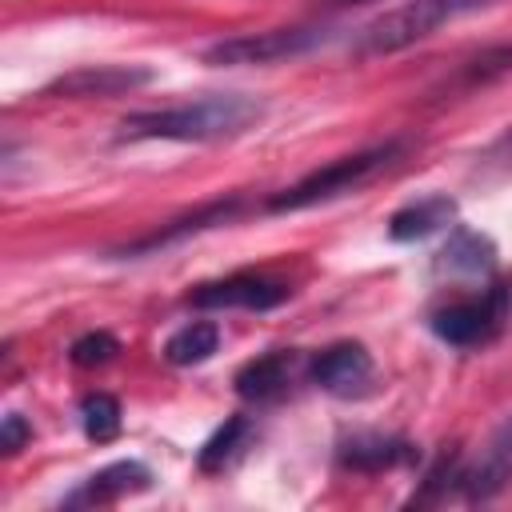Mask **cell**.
I'll return each mask as SVG.
<instances>
[{
    "mask_svg": "<svg viewBox=\"0 0 512 512\" xmlns=\"http://www.w3.org/2000/svg\"><path fill=\"white\" fill-rule=\"evenodd\" d=\"M264 116V104L244 92H212L176 108H152L132 112L120 120L124 140H180V144H212L232 140L256 128Z\"/></svg>",
    "mask_w": 512,
    "mask_h": 512,
    "instance_id": "1",
    "label": "cell"
},
{
    "mask_svg": "<svg viewBox=\"0 0 512 512\" xmlns=\"http://www.w3.org/2000/svg\"><path fill=\"white\" fill-rule=\"evenodd\" d=\"M488 4H496V0H408L356 32V56H392V52L432 36L448 20H460Z\"/></svg>",
    "mask_w": 512,
    "mask_h": 512,
    "instance_id": "2",
    "label": "cell"
},
{
    "mask_svg": "<svg viewBox=\"0 0 512 512\" xmlns=\"http://www.w3.org/2000/svg\"><path fill=\"white\" fill-rule=\"evenodd\" d=\"M400 144H376V148H364V152H352V156H340L316 172H308L304 180H296L292 188L276 192L268 200V212H300V208H312V204H324L332 196H344L352 188H360L372 172H380L392 156H396Z\"/></svg>",
    "mask_w": 512,
    "mask_h": 512,
    "instance_id": "3",
    "label": "cell"
},
{
    "mask_svg": "<svg viewBox=\"0 0 512 512\" xmlns=\"http://www.w3.org/2000/svg\"><path fill=\"white\" fill-rule=\"evenodd\" d=\"M328 32L320 24H296V28H264V32H240L228 40H216L204 60L216 68H244V64H276L288 56H304L320 48Z\"/></svg>",
    "mask_w": 512,
    "mask_h": 512,
    "instance_id": "4",
    "label": "cell"
},
{
    "mask_svg": "<svg viewBox=\"0 0 512 512\" xmlns=\"http://www.w3.org/2000/svg\"><path fill=\"white\" fill-rule=\"evenodd\" d=\"M508 288H492L484 296H472V300H456L440 312H432V332L444 340V344H456V348H476V344H488L504 316H508Z\"/></svg>",
    "mask_w": 512,
    "mask_h": 512,
    "instance_id": "5",
    "label": "cell"
},
{
    "mask_svg": "<svg viewBox=\"0 0 512 512\" xmlns=\"http://www.w3.org/2000/svg\"><path fill=\"white\" fill-rule=\"evenodd\" d=\"M188 300H192L196 308H252V312H264V308L284 304V300H288V288H284L280 280L240 272V276H224V280L200 284Z\"/></svg>",
    "mask_w": 512,
    "mask_h": 512,
    "instance_id": "6",
    "label": "cell"
},
{
    "mask_svg": "<svg viewBox=\"0 0 512 512\" xmlns=\"http://www.w3.org/2000/svg\"><path fill=\"white\" fill-rule=\"evenodd\" d=\"M152 72L148 68H136V64H88V68H76L68 76H56L44 96H68V100H84V96H120V92H132L140 84H148Z\"/></svg>",
    "mask_w": 512,
    "mask_h": 512,
    "instance_id": "7",
    "label": "cell"
},
{
    "mask_svg": "<svg viewBox=\"0 0 512 512\" xmlns=\"http://www.w3.org/2000/svg\"><path fill=\"white\" fill-rule=\"evenodd\" d=\"M308 376H312L324 392L348 396V392H356L360 384H368V376H372V356H368L364 344L344 340V344L324 348V352L308 364Z\"/></svg>",
    "mask_w": 512,
    "mask_h": 512,
    "instance_id": "8",
    "label": "cell"
},
{
    "mask_svg": "<svg viewBox=\"0 0 512 512\" xmlns=\"http://www.w3.org/2000/svg\"><path fill=\"white\" fill-rule=\"evenodd\" d=\"M152 484V472L148 464L140 460H116V464H104L100 472H92L64 504L68 508H84V504H112L120 496H132V492H144Z\"/></svg>",
    "mask_w": 512,
    "mask_h": 512,
    "instance_id": "9",
    "label": "cell"
},
{
    "mask_svg": "<svg viewBox=\"0 0 512 512\" xmlns=\"http://www.w3.org/2000/svg\"><path fill=\"white\" fill-rule=\"evenodd\" d=\"M512 480V420L488 440V448L480 452V460L464 472H456V484L464 488L468 500H488L496 496L504 484Z\"/></svg>",
    "mask_w": 512,
    "mask_h": 512,
    "instance_id": "10",
    "label": "cell"
},
{
    "mask_svg": "<svg viewBox=\"0 0 512 512\" xmlns=\"http://www.w3.org/2000/svg\"><path fill=\"white\" fill-rule=\"evenodd\" d=\"M452 216H456V200L452 196H440V192L436 196H420V200H412V204H404V208H396L388 216V236L400 240V244L424 240V236L440 232Z\"/></svg>",
    "mask_w": 512,
    "mask_h": 512,
    "instance_id": "11",
    "label": "cell"
},
{
    "mask_svg": "<svg viewBox=\"0 0 512 512\" xmlns=\"http://www.w3.org/2000/svg\"><path fill=\"white\" fill-rule=\"evenodd\" d=\"M292 372H296V352L256 356L236 372V392L244 400H272L292 384Z\"/></svg>",
    "mask_w": 512,
    "mask_h": 512,
    "instance_id": "12",
    "label": "cell"
},
{
    "mask_svg": "<svg viewBox=\"0 0 512 512\" xmlns=\"http://www.w3.org/2000/svg\"><path fill=\"white\" fill-rule=\"evenodd\" d=\"M412 448L392 440V436H376V432H364V436H352L344 440L340 448V464L344 468H356V472H380V468H396L400 460H408Z\"/></svg>",
    "mask_w": 512,
    "mask_h": 512,
    "instance_id": "13",
    "label": "cell"
},
{
    "mask_svg": "<svg viewBox=\"0 0 512 512\" xmlns=\"http://www.w3.org/2000/svg\"><path fill=\"white\" fill-rule=\"evenodd\" d=\"M496 264V248L488 236L472 232V228H456L448 236V244L440 248V268L448 272H464V276H480Z\"/></svg>",
    "mask_w": 512,
    "mask_h": 512,
    "instance_id": "14",
    "label": "cell"
},
{
    "mask_svg": "<svg viewBox=\"0 0 512 512\" xmlns=\"http://www.w3.org/2000/svg\"><path fill=\"white\" fill-rule=\"evenodd\" d=\"M216 348H220V328L212 320H192V324H184L168 336L164 360L176 364V368H192V364H204Z\"/></svg>",
    "mask_w": 512,
    "mask_h": 512,
    "instance_id": "15",
    "label": "cell"
},
{
    "mask_svg": "<svg viewBox=\"0 0 512 512\" xmlns=\"http://www.w3.org/2000/svg\"><path fill=\"white\" fill-rule=\"evenodd\" d=\"M248 440H252V424H248V416H228V420L204 440V448H200V456H196L200 472H224V468L244 452Z\"/></svg>",
    "mask_w": 512,
    "mask_h": 512,
    "instance_id": "16",
    "label": "cell"
},
{
    "mask_svg": "<svg viewBox=\"0 0 512 512\" xmlns=\"http://www.w3.org/2000/svg\"><path fill=\"white\" fill-rule=\"evenodd\" d=\"M232 212H236V200H220V204H208V208H200L196 216H188V220H176L172 228H164V232H152V236H144V240L128 244L124 252H148V248H164V244H172V240H180V236H188V232H200V228L224 224Z\"/></svg>",
    "mask_w": 512,
    "mask_h": 512,
    "instance_id": "17",
    "label": "cell"
},
{
    "mask_svg": "<svg viewBox=\"0 0 512 512\" xmlns=\"http://www.w3.org/2000/svg\"><path fill=\"white\" fill-rule=\"evenodd\" d=\"M80 424H84L88 440H96V444L112 440L120 432V404H116V396H108V392L84 396L80 400Z\"/></svg>",
    "mask_w": 512,
    "mask_h": 512,
    "instance_id": "18",
    "label": "cell"
},
{
    "mask_svg": "<svg viewBox=\"0 0 512 512\" xmlns=\"http://www.w3.org/2000/svg\"><path fill=\"white\" fill-rule=\"evenodd\" d=\"M116 352H120V340L100 328V332H84L80 340H72L68 360H72L76 368H100V364H108Z\"/></svg>",
    "mask_w": 512,
    "mask_h": 512,
    "instance_id": "19",
    "label": "cell"
},
{
    "mask_svg": "<svg viewBox=\"0 0 512 512\" xmlns=\"http://www.w3.org/2000/svg\"><path fill=\"white\" fill-rule=\"evenodd\" d=\"M32 436V428L24 424V416H16V412H8L4 416V432H0V448L12 456V452H20L24 448V440Z\"/></svg>",
    "mask_w": 512,
    "mask_h": 512,
    "instance_id": "20",
    "label": "cell"
},
{
    "mask_svg": "<svg viewBox=\"0 0 512 512\" xmlns=\"http://www.w3.org/2000/svg\"><path fill=\"white\" fill-rule=\"evenodd\" d=\"M504 68H512V44H508V48H500V52H488V56L472 60L468 80H484L488 72H504Z\"/></svg>",
    "mask_w": 512,
    "mask_h": 512,
    "instance_id": "21",
    "label": "cell"
},
{
    "mask_svg": "<svg viewBox=\"0 0 512 512\" xmlns=\"http://www.w3.org/2000/svg\"><path fill=\"white\" fill-rule=\"evenodd\" d=\"M360 4H372V0H320V8H328V12H340V8H360Z\"/></svg>",
    "mask_w": 512,
    "mask_h": 512,
    "instance_id": "22",
    "label": "cell"
},
{
    "mask_svg": "<svg viewBox=\"0 0 512 512\" xmlns=\"http://www.w3.org/2000/svg\"><path fill=\"white\" fill-rule=\"evenodd\" d=\"M508 148H512V140H508Z\"/></svg>",
    "mask_w": 512,
    "mask_h": 512,
    "instance_id": "23",
    "label": "cell"
}]
</instances>
